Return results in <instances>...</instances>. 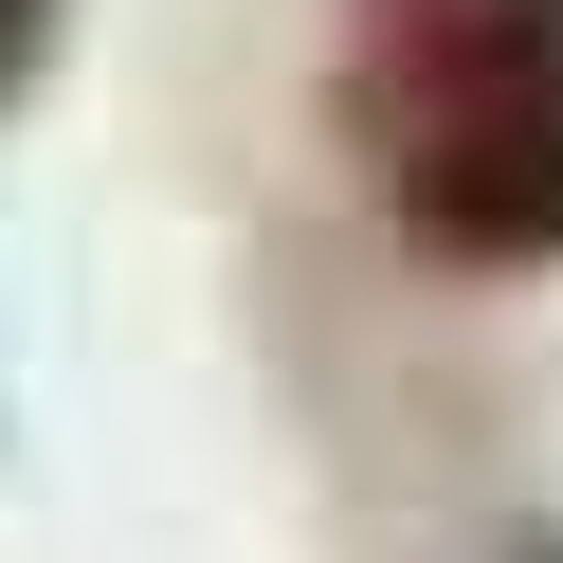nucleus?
Here are the masks:
<instances>
[{
	"instance_id": "obj_1",
	"label": "nucleus",
	"mask_w": 563,
	"mask_h": 563,
	"mask_svg": "<svg viewBox=\"0 0 563 563\" xmlns=\"http://www.w3.org/2000/svg\"><path fill=\"white\" fill-rule=\"evenodd\" d=\"M345 128L418 255H563V0H345Z\"/></svg>"
},
{
	"instance_id": "obj_2",
	"label": "nucleus",
	"mask_w": 563,
	"mask_h": 563,
	"mask_svg": "<svg viewBox=\"0 0 563 563\" xmlns=\"http://www.w3.org/2000/svg\"><path fill=\"white\" fill-rule=\"evenodd\" d=\"M19 37H37V0H0V74H19Z\"/></svg>"
}]
</instances>
